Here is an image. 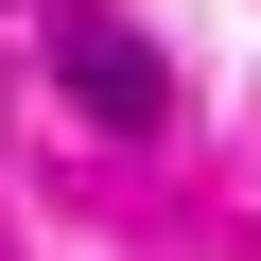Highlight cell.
<instances>
[{
    "mask_svg": "<svg viewBox=\"0 0 261 261\" xmlns=\"http://www.w3.org/2000/svg\"><path fill=\"white\" fill-rule=\"evenodd\" d=\"M53 87L105 122V140H157V122H174V70H157L140 18H53Z\"/></svg>",
    "mask_w": 261,
    "mask_h": 261,
    "instance_id": "cell-1",
    "label": "cell"
}]
</instances>
